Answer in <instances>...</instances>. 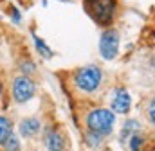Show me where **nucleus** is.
I'll list each match as a JSON object with an SVG mask.
<instances>
[{
	"instance_id": "3",
	"label": "nucleus",
	"mask_w": 155,
	"mask_h": 151,
	"mask_svg": "<svg viewBox=\"0 0 155 151\" xmlns=\"http://www.w3.org/2000/svg\"><path fill=\"white\" fill-rule=\"evenodd\" d=\"M101 69L96 67V65H88V67H83L79 69L76 74H74V86H76L79 92H85V94H92L99 88L101 85Z\"/></svg>"
},
{
	"instance_id": "11",
	"label": "nucleus",
	"mask_w": 155,
	"mask_h": 151,
	"mask_svg": "<svg viewBox=\"0 0 155 151\" xmlns=\"http://www.w3.org/2000/svg\"><path fill=\"white\" fill-rule=\"evenodd\" d=\"M33 40H35V47H36V50H38L43 58H51V56H52V50L45 45V41H43L41 38H38L36 34H33Z\"/></svg>"
},
{
	"instance_id": "14",
	"label": "nucleus",
	"mask_w": 155,
	"mask_h": 151,
	"mask_svg": "<svg viewBox=\"0 0 155 151\" xmlns=\"http://www.w3.org/2000/svg\"><path fill=\"white\" fill-rule=\"evenodd\" d=\"M85 139H87V142H88V146H92V148H97L103 137H99V135H96V133H92V131H87V135H85Z\"/></svg>"
},
{
	"instance_id": "7",
	"label": "nucleus",
	"mask_w": 155,
	"mask_h": 151,
	"mask_svg": "<svg viewBox=\"0 0 155 151\" xmlns=\"http://www.w3.org/2000/svg\"><path fill=\"white\" fill-rule=\"evenodd\" d=\"M40 128H41V124H40V120L36 117H27V119H22V120L18 122V133H20V137H24V139L35 137L40 131Z\"/></svg>"
},
{
	"instance_id": "2",
	"label": "nucleus",
	"mask_w": 155,
	"mask_h": 151,
	"mask_svg": "<svg viewBox=\"0 0 155 151\" xmlns=\"http://www.w3.org/2000/svg\"><path fill=\"white\" fill-rule=\"evenodd\" d=\"M85 11L96 24L108 25L116 16L117 2L116 0H85Z\"/></svg>"
},
{
	"instance_id": "6",
	"label": "nucleus",
	"mask_w": 155,
	"mask_h": 151,
	"mask_svg": "<svg viewBox=\"0 0 155 151\" xmlns=\"http://www.w3.org/2000/svg\"><path fill=\"white\" fill-rule=\"evenodd\" d=\"M130 108H132V99H130V94H128L124 88H116L114 97H112V112L124 115V113L130 112Z\"/></svg>"
},
{
	"instance_id": "16",
	"label": "nucleus",
	"mask_w": 155,
	"mask_h": 151,
	"mask_svg": "<svg viewBox=\"0 0 155 151\" xmlns=\"http://www.w3.org/2000/svg\"><path fill=\"white\" fill-rule=\"evenodd\" d=\"M11 13H13V20H15V22H20V13H18V9L11 7Z\"/></svg>"
},
{
	"instance_id": "9",
	"label": "nucleus",
	"mask_w": 155,
	"mask_h": 151,
	"mask_svg": "<svg viewBox=\"0 0 155 151\" xmlns=\"http://www.w3.org/2000/svg\"><path fill=\"white\" fill-rule=\"evenodd\" d=\"M13 133V124H11V120L7 119V117H4V115H0V146L7 140V137Z\"/></svg>"
},
{
	"instance_id": "8",
	"label": "nucleus",
	"mask_w": 155,
	"mask_h": 151,
	"mask_svg": "<svg viewBox=\"0 0 155 151\" xmlns=\"http://www.w3.org/2000/svg\"><path fill=\"white\" fill-rule=\"evenodd\" d=\"M43 142L49 151H63V148H65V139L56 130H47L43 135Z\"/></svg>"
},
{
	"instance_id": "13",
	"label": "nucleus",
	"mask_w": 155,
	"mask_h": 151,
	"mask_svg": "<svg viewBox=\"0 0 155 151\" xmlns=\"http://www.w3.org/2000/svg\"><path fill=\"white\" fill-rule=\"evenodd\" d=\"M141 146H143V137H141L139 133L132 135V137H130V151H139Z\"/></svg>"
},
{
	"instance_id": "10",
	"label": "nucleus",
	"mask_w": 155,
	"mask_h": 151,
	"mask_svg": "<svg viewBox=\"0 0 155 151\" xmlns=\"http://www.w3.org/2000/svg\"><path fill=\"white\" fill-rule=\"evenodd\" d=\"M135 131H139V122L135 120H126V124L123 126V133H121V140H126L128 137L135 135Z\"/></svg>"
},
{
	"instance_id": "4",
	"label": "nucleus",
	"mask_w": 155,
	"mask_h": 151,
	"mask_svg": "<svg viewBox=\"0 0 155 151\" xmlns=\"http://www.w3.org/2000/svg\"><path fill=\"white\" fill-rule=\"evenodd\" d=\"M13 99L18 103V104H24V103H27L33 95H35V92H36V85H35V81L29 77V76H16L15 79H13Z\"/></svg>"
},
{
	"instance_id": "5",
	"label": "nucleus",
	"mask_w": 155,
	"mask_h": 151,
	"mask_svg": "<svg viewBox=\"0 0 155 151\" xmlns=\"http://www.w3.org/2000/svg\"><path fill=\"white\" fill-rule=\"evenodd\" d=\"M99 52L105 59H114L119 52V33L114 29H108L101 34L99 40Z\"/></svg>"
},
{
	"instance_id": "12",
	"label": "nucleus",
	"mask_w": 155,
	"mask_h": 151,
	"mask_svg": "<svg viewBox=\"0 0 155 151\" xmlns=\"http://www.w3.org/2000/svg\"><path fill=\"white\" fill-rule=\"evenodd\" d=\"M2 146H4L5 151H20V139H18L15 133H11V135L7 137V140H5Z\"/></svg>"
},
{
	"instance_id": "15",
	"label": "nucleus",
	"mask_w": 155,
	"mask_h": 151,
	"mask_svg": "<svg viewBox=\"0 0 155 151\" xmlns=\"http://www.w3.org/2000/svg\"><path fill=\"white\" fill-rule=\"evenodd\" d=\"M146 113H148V119H150V122L152 124H155V97L148 103V110H146Z\"/></svg>"
},
{
	"instance_id": "1",
	"label": "nucleus",
	"mask_w": 155,
	"mask_h": 151,
	"mask_svg": "<svg viewBox=\"0 0 155 151\" xmlns=\"http://www.w3.org/2000/svg\"><path fill=\"white\" fill-rule=\"evenodd\" d=\"M85 122H87L88 131H92L99 137H105V135L112 133V130H114L116 113L108 108H94L87 113Z\"/></svg>"
}]
</instances>
